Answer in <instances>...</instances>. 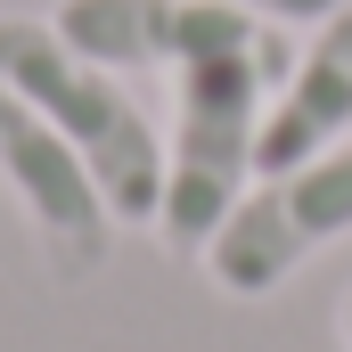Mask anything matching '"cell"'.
Returning a JSON list of instances; mask_svg holds the SVG:
<instances>
[{"mask_svg": "<svg viewBox=\"0 0 352 352\" xmlns=\"http://www.w3.org/2000/svg\"><path fill=\"white\" fill-rule=\"evenodd\" d=\"M336 238H352V140H336L328 156H311L295 173H263L230 205V221L205 238L197 263L221 295L263 303Z\"/></svg>", "mask_w": 352, "mask_h": 352, "instance_id": "cell-3", "label": "cell"}, {"mask_svg": "<svg viewBox=\"0 0 352 352\" xmlns=\"http://www.w3.org/2000/svg\"><path fill=\"white\" fill-rule=\"evenodd\" d=\"M0 188L16 197V213L33 221V246H41V263L50 278H66V287H82L107 270V246H115V205L98 197V180L90 164L16 98V90L0 82Z\"/></svg>", "mask_w": 352, "mask_h": 352, "instance_id": "cell-4", "label": "cell"}, {"mask_svg": "<svg viewBox=\"0 0 352 352\" xmlns=\"http://www.w3.org/2000/svg\"><path fill=\"white\" fill-rule=\"evenodd\" d=\"M336 140H352V0L328 16V25H311V41L295 50L287 82L270 90L254 180L263 173H295V164L328 156Z\"/></svg>", "mask_w": 352, "mask_h": 352, "instance_id": "cell-6", "label": "cell"}, {"mask_svg": "<svg viewBox=\"0 0 352 352\" xmlns=\"http://www.w3.org/2000/svg\"><path fill=\"white\" fill-rule=\"evenodd\" d=\"M0 82L90 164L98 197L115 205V221L156 230V205H164V131H156V115L131 98V82L115 66L82 58L50 16H0Z\"/></svg>", "mask_w": 352, "mask_h": 352, "instance_id": "cell-2", "label": "cell"}, {"mask_svg": "<svg viewBox=\"0 0 352 352\" xmlns=\"http://www.w3.org/2000/svg\"><path fill=\"white\" fill-rule=\"evenodd\" d=\"M221 8H246V16H263V25L287 33V25H328L344 0H221Z\"/></svg>", "mask_w": 352, "mask_h": 352, "instance_id": "cell-7", "label": "cell"}, {"mask_svg": "<svg viewBox=\"0 0 352 352\" xmlns=\"http://www.w3.org/2000/svg\"><path fill=\"white\" fill-rule=\"evenodd\" d=\"M50 25L115 74H140V66L173 74L180 58L230 41L246 25V8H221V0H58Z\"/></svg>", "mask_w": 352, "mask_h": 352, "instance_id": "cell-5", "label": "cell"}, {"mask_svg": "<svg viewBox=\"0 0 352 352\" xmlns=\"http://www.w3.org/2000/svg\"><path fill=\"white\" fill-rule=\"evenodd\" d=\"M344 352H352V295H344Z\"/></svg>", "mask_w": 352, "mask_h": 352, "instance_id": "cell-8", "label": "cell"}, {"mask_svg": "<svg viewBox=\"0 0 352 352\" xmlns=\"http://www.w3.org/2000/svg\"><path fill=\"white\" fill-rule=\"evenodd\" d=\"M295 50L287 33L246 16L230 41L197 50L173 66V131H164V205L156 238L173 254H205V238L230 221V205L254 188V148H263L270 90L287 82Z\"/></svg>", "mask_w": 352, "mask_h": 352, "instance_id": "cell-1", "label": "cell"}]
</instances>
